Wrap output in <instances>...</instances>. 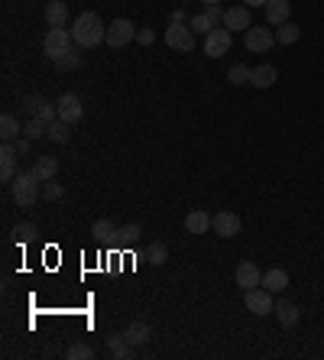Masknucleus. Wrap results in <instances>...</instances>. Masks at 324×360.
I'll use <instances>...</instances> for the list:
<instances>
[{"mask_svg":"<svg viewBox=\"0 0 324 360\" xmlns=\"http://www.w3.org/2000/svg\"><path fill=\"white\" fill-rule=\"evenodd\" d=\"M72 39H75L78 49H94V46H100L107 39V26H104V20L94 10H85L78 13L75 23H72Z\"/></svg>","mask_w":324,"mask_h":360,"instance_id":"1","label":"nucleus"},{"mask_svg":"<svg viewBox=\"0 0 324 360\" xmlns=\"http://www.w3.org/2000/svg\"><path fill=\"white\" fill-rule=\"evenodd\" d=\"M10 192H13V201L20 205V208H33L42 195V179H39L33 169H26V172H16V179L10 182Z\"/></svg>","mask_w":324,"mask_h":360,"instance_id":"2","label":"nucleus"},{"mask_svg":"<svg viewBox=\"0 0 324 360\" xmlns=\"http://www.w3.org/2000/svg\"><path fill=\"white\" fill-rule=\"evenodd\" d=\"M72 46H75V39H72V29H65V26H49V33L42 39V52H46L49 62L62 59L65 52H72Z\"/></svg>","mask_w":324,"mask_h":360,"instance_id":"3","label":"nucleus"},{"mask_svg":"<svg viewBox=\"0 0 324 360\" xmlns=\"http://www.w3.org/2000/svg\"><path fill=\"white\" fill-rule=\"evenodd\" d=\"M165 42H169V49H175V52H195L198 33L185 23H169L165 26Z\"/></svg>","mask_w":324,"mask_h":360,"instance_id":"4","label":"nucleus"},{"mask_svg":"<svg viewBox=\"0 0 324 360\" xmlns=\"http://www.w3.org/2000/svg\"><path fill=\"white\" fill-rule=\"evenodd\" d=\"M230 46H234V33L227 26H214L211 33L204 36V55L208 59H224L230 52Z\"/></svg>","mask_w":324,"mask_h":360,"instance_id":"5","label":"nucleus"},{"mask_svg":"<svg viewBox=\"0 0 324 360\" xmlns=\"http://www.w3.org/2000/svg\"><path fill=\"white\" fill-rule=\"evenodd\" d=\"M243 305H247V311H253V315L262 318V315H273L275 298L266 286H256V289H247V292H243Z\"/></svg>","mask_w":324,"mask_h":360,"instance_id":"6","label":"nucleus"},{"mask_svg":"<svg viewBox=\"0 0 324 360\" xmlns=\"http://www.w3.org/2000/svg\"><path fill=\"white\" fill-rule=\"evenodd\" d=\"M133 39H137V26L130 23V20H124V16H120V20L107 23V39H104V42H107L111 49H124V46H130V42H133Z\"/></svg>","mask_w":324,"mask_h":360,"instance_id":"7","label":"nucleus"},{"mask_svg":"<svg viewBox=\"0 0 324 360\" xmlns=\"http://www.w3.org/2000/svg\"><path fill=\"white\" fill-rule=\"evenodd\" d=\"M20 107H23V114H29V117H39V120H46V124H52V120L59 117L55 104H49V101L39 98V94H26V98H20Z\"/></svg>","mask_w":324,"mask_h":360,"instance_id":"8","label":"nucleus"},{"mask_svg":"<svg viewBox=\"0 0 324 360\" xmlns=\"http://www.w3.org/2000/svg\"><path fill=\"white\" fill-rule=\"evenodd\" d=\"M243 46L249 52H269L275 46V33L269 26H249L247 33H243Z\"/></svg>","mask_w":324,"mask_h":360,"instance_id":"9","label":"nucleus"},{"mask_svg":"<svg viewBox=\"0 0 324 360\" xmlns=\"http://www.w3.org/2000/svg\"><path fill=\"white\" fill-rule=\"evenodd\" d=\"M55 111H59V120H65V124H78L81 114H85V107H81V98H78L75 91H65L62 98L55 101Z\"/></svg>","mask_w":324,"mask_h":360,"instance_id":"10","label":"nucleus"},{"mask_svg":"<svg viewBox=\"0 0 324 360\" xmlns=\"http://www.w3.org/2000/svg\"><path fill=\"white\" fill-rule=\"evenodd\" d=\"M211 231L217 237H237L240 234V214L234 211H217L211 218Z\"/></svg>","mask_w":324,"mask_h":360,"instance_id":"11","label":"nucleus"},{"mask_svg":"<svg viewBox=\"0 0 324 360\" xmlns=\"http://www.w3.org/2000/svg\"><path fill=\"white\" fill-rule=\"evenodd\" d=\"M224 26L230 29V33H247L249 26H253V20H249V7H243V3H237V7H227Z\"/></svg>","mask_w":324,"mask_h":360,"instance_id":"12","label":"nucleus"},{"mask_svg":"<svg viewBox=\"0 0 324 360\" xmlns=\"http://www.w3.org/2000/svg\"><path fill=\"white\" fill-rule=\"evenodd\" d=\"M16 156H20V149H16V143H3L0 146V179L3 182H13L16 179Z\"/></svg>","mask_w":324,"mask_h":360,"instance_id":"13","label":"nucleus"},{"mask_svg":"<svg viewBox=\"0 0 324 360\" xmlns=\"http://www.w3.org/2000/svg\"><path fill=\"white\" fill-rule=\"evenodd\" d=\"M237 286L247 292V289H256V286H262V273H260V266L253 260H243L237 266Z\"/></svg>","mask_w":324,"mask_h":360,"instance_id":"14","label":"nucleus"},{"mask_svg":"<svg viewBox=\"0 0 324 360\" xmlns=\"http://www.w3.org/2000/svg\"><path fill=\"white\" fill-rule=\"evenodd\" d=\"M273 315L279 318V324H282V328H295V324H299V318H301L299 305H295V302H288V298H279V302H275Z\"/></svg>","mask_w":324,"mask_h":360,"instance_id":"15","label":"nucleus"},{"mask_svg":"<svg viewBox=\"0 0 324 360\" xmlns=\"http://www.w3.org/2000/svg\"><path fill=\"white\" fill-rule=\"evenodd\" d=\"M262 10H266V23L269 26H282V23H288L292 3H288V0H269Z\"/></svg>","mask_w":324,"mask_h":360,"instance_id":"16","label":"nucleus"},{"mask_svg":"<svg viewBox=\"0 0 324 360\" xmlns=\"http://www.w3.org/2000/svg\"><path fill=\"white\" fill-rule=\"evenodd\" d=\"M107 350H111V357H117V360H133L137 357V344H130L126 335H111L107 337Z\"/></svg>","mask_w":324,"mask_h":360,"instance_id":"17","label":"nucleus"},{"mask_svg":"<svg viewBox=\"0 0 324 360\" xmlns=\"http://www.w3.org/2000/svg\"><path fill=\"white\" fill-rule=\"evenodd\" d=\"M185 231L188 234H208L211 231V214L204 208H195V211L185 214Z\"/></svg>","mask_w":324,"mask_h":360,"instance_id":"18","label":"nucleus"},{"mask_svg":"<svg viewBox=\"0 0 324 360\" xmlns=\"http://www.w3.org/2000/svg\"><path fill=\"white\" fill-rule=\"evenodd\" d=\"M139 240H143V227L139 224H124V227H117V247L120 250H130V247H137Z\"/></svg>","mask_w":324,"mask_h":360,"instance_id":"19","label":"nucleus"},{"mask_svg":"<svg viewBox=\"0 0 324 360\" xmlns=\"http://www.w3.org/2000/svg\"><path fill=\"white\" fill-rule=\"evenodd\" d=\"M46 23L68 26V3H65V0H49V3H46Z\"/></svg>","mask_w":324,"mask_h":360,"instance_id":"20","label":"nucleus"},{"mask_svg":"<svg viewBox=\"0 0 324 360\" xmlns=\"http://www.w3.org/2000/svg\"><path fill=\"white\" fill-rule=\"evenodd\" d=\"M275 78H279L275 65L262 62V65H256V68H253V78H249V85H253V88H273Z\"/></svg>","mask_w":324,"mask_h":360,"instance_id":"21","label":"nucleus"},{"mask_svg":"<svg viewBox=\"0 0 324 360\" xmlns=\"http://www.w3.org/2000/svg\"><path fill=\"white\" fill-rule=\"evenodd\" d=\"M20 137H23L20 120H16L13 114H3V117H0V140H3V143H16Z\"/></svg>","mask_w":324,"mask_h":360,"instance_id":"22","label":"nucleus"},{"mask_svg":"<svg viewBox=\"0 0 324 360\" xmlns=\"http://www.w3.org/2000/svg\"><path fill=\"white\" fill-rule=\"evenodd\" d=\"M124 335H126V341H130V344H137V348H139V344H146V341L152 337V328H150V322H139V318H137V322L126 324Z\"/></svg>","mask_w":324,"mask_h":360,"instance_id":"23","label":"nucleus"},{"mask_svg":"<svg viewBox=\"0 0 324 360\" xmlns=\"http://www.w3.org/2000/svg\"><path fill=\"white\" fill-rule=\"evenodd\" d=\"M33 172H36L42 182H52V179L59 175V159H55V156H36V162H33Z\"/></svg>","mask_w":324,"mask_h":360,"instance_id":"24","label":"nucleus"},{"mask_svg":"<svg viewBox=\"0 0 324 360\" xmlns=\"http://www.w3.org/2000/svg\"><path fill=\"white\" fill-rule=\"evenodd\" d=\"M91 234L98 237L100 244H113L117 240V224L107 221V218H98V221L91 224Z\"/></svg>","mask_w":324,"mask_h":360,"instance_id":"25","label":"nucleus"},{"mask_svg":"<svg viewBox=\"0 0 324 360\" xmlns=\"http://www.w3.org/2000/svg\"><path fill=\"white\" fill-rule=\"evenodd\" d=\"M262 286L269 289V292H282V289H288V273L286 270H279V266H275V270H269V273H262Z\"/></svg>","mask_w":324,"mask_h":360,"instance_id":"26","label":"nucleus"},{"mask_svg":"<svg viewBox=\"0 0 324 360\" xmlns=\"http://www.w3.org/2000/svg\"><path fill=\"white\" fill-rule=\"evenodd\" d=\"M46 140L59 143V146H62V143H68V140H72V124H65V120H59V117H55V120L49 124V130H46Z\"/></svg>","mask_w":324,"mask_h":360,"instance_id":"27","label":"nucleus"},{"mask_svg":"<svg viewBox=\"0 0 324 360\" xmlns=\"http://www.w3.org/2000/svg\"><path fill=\"white\" fill-rule=\"evenodd\" d=\"M13 240H16V244H33V240H36V234H39V227L33 221H20V224H13Z\"/></svg>","mask_w":324,"mask_h":360,"instance_id":"28","label":"nucleus"},{"mask_svg":"<svg viewBox=\"0 0 324 360\" xmlns=\"http://www.w3.org/2000/svg\"><path fill=\"white\" fill-rule=\"evenodd\" d=\"M46 130H49V124H46V120H39V117H29V120L23 124V137L36 143V140L46 137Z\"/></svg>","mask_w":324,"mask_h":360,"instance_id":"29","label":"nucleus"},{"mask_svg":"<svg viewBox=\"0 0 324 360\" xmlns=\"http://www.w3.org/2000/svg\"><path fill=\"white\" fill-rule=\"evenodd\" d=\"M55 72H78V68H81V52H65L62 59H55Z\"/></svg>","mask_w":324,"mask_h":360,"instance_id":"30","label":"nucleus"},{"mask_svg":"<svg viewBox=\"0 0 324 360\" xmlns=\"http://www.w3.org/2000/svg\"><path fill=\"white\" fill-rule=\"evenodd\" d=\"M65 357L68 360H94V348H91L87 341H72V348L65 350Z\"/></svg>","mask_w":324,"mask_h":360,"instance_id":"31","label":"nucleus"},{"mask_svg":"<svg viewBox=\"0 0 324 360\" xmlns=\"http://www.w3.org/2000/svg\"><path fill=\"white\" fill-rule=\"evenodd\" d=\"M299 36H301V29L295 23H282L279 33H275V42L279 46H292V42H299Z\"/></svg>","mask_w":324,"mask_h":360,"instance_id":"32","label":"nucleus"},{"mask_svg":"<svg viewBox=\"0 0 324 360\" xmlns=\"http://www.w3.org/2000/svg\"><path fill=\"white\" fill-rule=\"evenodd\" d=\"M146 260H150L152 266H162V263L169 260V247H165L162 240H152L150 250H146Z\"/></svg>","mask_w":324,"mask_h":360,"instance_id":"33","label":"nucleus"},{"mask_svg":"<svg viewBox=\"0 0 324 360\" xmlns=\"http://www.w3.org/2000/svg\"><path fill=\"white\" fill-rule=\"evenodd\" d=\"M249 78H253V68H247V65H230V72H227V81L237 88V85H247Z\"/></svg>","mask_w":324,"mask_h":360,"instance_id":"34","label":"nucleus"},{"mask_svg":"<svg viewBox=\"0 0 324 360\" xmlns=\"http://www.w3.org/2000/svg\"><path fill=\"white\" fill-rule=\"evenodd\" d=\"M188 26H191L195 33H201V36H208V33H211V29H214V23H211V20H208V16H204V10H201V13H195V16L188 20Z\"/></svg>","mask_w":324,"mask_h":360,"instance_id":"35","label":"nucleus"},{"mask_svg":"<svg viewBox=\"0 0 324 360\" xmlns=\"http://www.w3.org/2000/svg\"><path fill=\"white\" fill-rule=\"evenodd\" d=\"M42 198L46 201H62L65 198V188L59 182H42Z\"/></svg>","mask_w":324,"mask_h":360,"instance_id":"36","label":"nucleus"},{"mask_svg":"<svg viewBox=\"0 0 324 360\" xmlns=\"http://www.w3.org/2000/svg\"><path fill=\"white\" fill-rule=\"evenodd\" d=\"M224 7H221V3H204V16H208V20H211L214 26H224Z\"/></svg>","mask_w":324,"mask_h":360,"instance_id":"37","label":"nucleus"},{"mask_svg":"<svg viewBox=\"0 0 324 360\" xmlns=\"http://www.w3.org/2000/svg\"><path fill=\"white\" fill-rule=\"evenodd\" d=\"M137 42L139 46H152V42H156V33H152L150 26H146V29H137Z\"/></svg>","mask_w":324,"mask_h":360,"instance_id":"38","label":"nucleus"},{"mask_svg":"<svg viewBox=\"0 0 324 360\" xmlns=\"http://www.w3.org/2000/svg\"><path fill=\"white\" fill-rule=\"evenodd\" d=\"M188 20H191V16H188V13L182 10V7H178V10H175L172 16H169V23H188Z\"/></svg>","mask_w":324,"mask_h":360,"instance_id":"39","label":"nucleus"},{"mask_svg":"<svg viewBox=\"0 0 324 360\" xmlns=\"http://www.w3.org/2000/svg\"><path fill=\"white\" fill-rule=\"evenodd\" d=\"M16 149H20V153H23V156H26V153H29V149H33V140L20 137V140H16Z\"/></svg>","mask_w":324,"mask_h":360,"instance_id":"40","label":"nucleus"},{"mask_svg":"<svg viewBox=\"0 0 324 360\" xmlns=\"http://www.w3.org/2000/svg\"><path fill=\"white\" fill-rule=\"evenodd\" d=\"M240 3H243V7H266L269 0H240Z\"/></svg>","mask_w":324,"mask_h":360,"instance_id":"41","label":"nucleus"},{"mask_svg":"<svg viewBox=\"0 0 324 360\" xmlns=\"http://www.w3.org/2000/svg\"><path fill=\"white\" fill-rule=\"evenodd\" d=\"M201 3H221V0H201Z\"/></svg>","mask_w":324,"mask_h":360,"instance_id":"42","label":"nucleus"}]
</instances>
